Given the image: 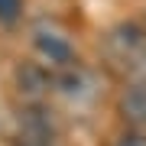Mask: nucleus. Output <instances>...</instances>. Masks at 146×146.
<instances>
[{"mask_svg": "<svg viewBox=\"0 0 146 146\" xmlns=\"http://www.w3.org/2000/svg\"><path fill=\"white\" fill-rule=\"evenodd\" d=\"M104 52L110 65L120 68L130 81H146V33L136 23H123V26L110 29Z\"/></svg>", "mask_w": 146, "mask_h": 146, "instance_id": "nucleus-1", "label": "nucleus"}, {"mask_svg": "<svg viewBox=\"0 0 146 146\" xmlns=\"http://www.w3.org/2000/svg\"><path fill=\"white\" fill-rule=\"evenodd\" d=\"M33 46L36 52L52 65H72L75 62V42L68 39L65 29L52 26V23H39L33 29Z\"/></svg>", "mask_w": 146, "mask_h": 146, "instance_id": "nucleus-2", "label": "nucleus"}, {"mask_svg": "<svg viewBox=\"0 0 146 146\" xmlns=\"http://www.w3.org/2000/svg\"><path fill=\"white\" fill-rule=\"evenodd\" d=\"M16 146H55V130L46 110L26 107L16 123Z\"/></svg>", "mask_w": 146, "mask_h": 146, "instance_id": "nucleus-3", "label": "nucleus"}, {"mask_svg": "<svg viewBox=\"0 0 146 146\" xmlns=\"http://www.w3.org/2000/svg\"><path fill=\"white\" fill-rule=\"evenodd\" d=\"M120 110L133 127H146V81H133L120 98Z\"/></svg>", "mask_w": 146, "mask_h": 146, "instance_id": "nucleus-4", "label": "nucleus"}, {"mask_svg": "<svg viewBox=\"0 0 146 146\" xmlns=\"http://www.w3.org/2000/svg\"><path fill=\"white\" fill-rule=\"evenodd\" d=\"M16 84H20L23 94H29V98H39V94L49 91V75L42 72L39 65H23L20 72H16Z\"/></svg>", "mask_w": 146, "mask_h": 146, "instance_id": "nucleus-5", "label": "nucleus"}, {"mask_svg": "<svg viewBox=\"0 0 146 146\" xmlns=\"http://www.w3.org/2000/svg\"><path fill=\"white\" fill-rule=\"evenodd\" d=\"M88 84H91V75L81 72V68H75V72H68L65 78L58 81V91H62L65 98H75V101H78V98H91V88H88Z\"/></svg>", "mask_w": 146, "mask_h": 146, "instance_id": "nucleus-6", "label": "nucleus"}, {"mask_svg": "<svg viewBox=\"0 0 146 146\" xmlns=\"http://www.w3.org/2000/svg\"><path fill=\"white\" fill-rule=\"evenodd\" d=\"M23 16V0H0V23L3 26H13Z\"/></svg>", "mask_w": 146, "mask_h": 146, "instance_id": "nucleus-7", "label": "nucleus"}, {"mask_svg": "<svg viewBox=\"0 0 146 146\" xmlns=\"http://www.w3.org/2000/svg\"><path fill=\"white\" fill-rule=\"evenodd\" d=\"M114 146H146V133H123Z\"/></svg>", "mask_w": 146, "mask_h": 146, "instance_id": "nucleus-8", "label": "nucleus"}]
</instances>
